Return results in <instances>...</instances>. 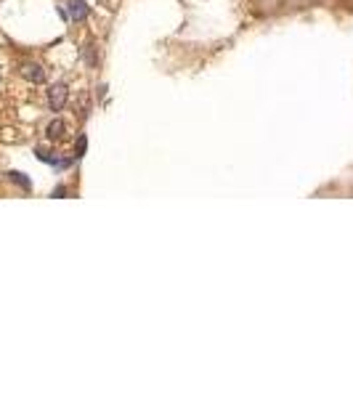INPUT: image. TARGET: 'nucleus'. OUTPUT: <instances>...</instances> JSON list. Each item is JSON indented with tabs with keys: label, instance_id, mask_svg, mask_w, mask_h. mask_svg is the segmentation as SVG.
<instances>
[{
	"label": "nucleus",
	"instance_id": "obj_1",
	"mask_svg": "<svg viewBox=\"0 0 353 398\" xmlns=\"http://www.w3.org/2000/svg\"><path fill=\"white\" fill-rule=\"evenodd\" d=\"M67 98H69V88L64 82H56V85L48 88V106L51 112H61L67 106Z\"/></svg>",
	"mask_w": 353,
	"mask_h": 398
},
{
	"label": "nucleus",
	"instance_id": "obj_2",
	"mask_svg": "<svg viewBox=\"0 0 353 398\" xmlns=\"http://www.w3.org/2000/svg\"><path fill=\"white\" fill-rule=\"evenodd\" d=\"M69 11H67V16L72 22H82V19H88V14H90V8H88V3L85 0H69Z\"/></svg>",
	"mask_w": 353,
	"mask_h": 398
},
{
	"label": "nucleus",
	"instance_id": "obj_3",
	"mask_svg": "<svg viewBox=\"0 0 353 398\" xmlns=\"http://www.w3.org/2000/svg\"><path fill=\"white\" fill-rule=\"evenodd\" d=\"M67 122L64 119H53V122H48V127H45V136H48V141H64L67 138Z\"/></svg>",
	"mask_w": 353,
	"mask_h": 398
},
{
	"label": "nucleus",
	"instance_id": "obj_4",
	"mask_svg": "<svg viewBox=\"0 0 353 398\" xmlns=\"http://www.w3.org/2000/svg\"><path fill=\"white\" fill-rule=\"evenodd\" d=\"M22 77L40 85V82H45V69L40 67V64H32L30 61V64H24V67H22Z\"/></svg>",
	"mask_w": 353,
	"mask_h": 398
},
{
	"label": "nucleus",
	"instance_id": "obj_5",
	"mask_svg": "<svg viewBox=\"0 0 353 398\" xmlns=\"http://www.w3.org/2000/svg\"><path fill=\"white\" fill-rule=\"evenodd\" d=\"M6 178L11 181V183H16V186H22L24 191H30V189H32V181L27 178L24 173H19V170H8V173H6Z\"/></svg>",
	"mask_w": 353,
	"mask_h": 398
},
{
	"label": "nucleus",
	"instance_id": "obj_6",
	"mask_svg": "<svg viewBox=\"0 0 353 398\" xmlns=\"http://www.w3.org/2000/svg\"><path fill=\"white\" fill-rule=\"evenodd\" d=\"M85 152H88V136H80L77 138V144H74V157H85Z\"/></svg>",
	"mask_w": 353,
	"mask_h": 398
},
{
	"label": "nucleus",
	"instance_id": "obj_7",
	"mask_svg": "<svg viewBox=\"0 0 353 398\" xmlns=\"http://www.w3.org/2000/svg\"><path fill=\"white\" fill-rule=\"evenodd\" d=\"M85 61L90 64V67H96V64H98V56H96V45H88V48H85Z\"/></svg>",
	"mask_w": 353,
	"mask_h": 398
},
{
	"label": "nucleus",
	"instance_id": "obj_8",
	"mask_svg": "<svg viewBox=\"0 0 353 398\" xmlns=\"http://www.w3.org/2000/svg\"><path fill=\"white\" fill-rule=\"evenodd\" d=\"M64 194H67V186H56V189H53V197H59V199H61Z\"/></svg>",
	"mask_w": 353,
	"mask_h": 398
}]
</instances>
